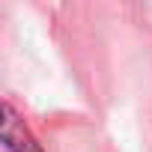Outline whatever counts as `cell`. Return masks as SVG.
I'll list each match as a JSON object with an SVG mask.
<instances>
[{
	"label": "cell",
	"mask_w": 152,
	"mask_h": 152,
	"mask_svg": "<svg viewBox=\"0 0 152 152\" xmlns=\"http://www.w3.org/2000/svg\"><path fill=\"white\" fill-rule=\"evenodd\" d=\"M0 143L9 152H45L30 125L24 122V116L3 99H0Z\"/></svg>",
	"instance_id": "1"
}]
</instances>
